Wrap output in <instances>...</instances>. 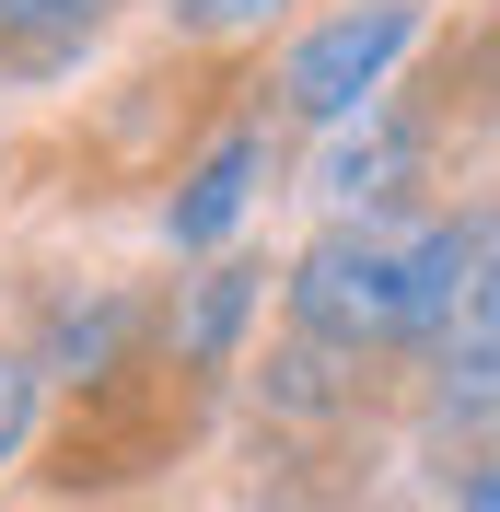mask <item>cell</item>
I'll return each mask as SVG.
<instances>
[{
  "label": "cell",
  "mask_w": 500,
  "mask_h": 512,
  "mask_svg": "<svg viewBox=\"0 0 500 512\" xmlns=\"http://www.w3.org/2000/svg\"><path fill=\"white\" fill-rule=\"evenodd\" d=\"M431 35V12L419 0H338L326 24H303L280 47V105L314 128L361 117V105H384V82H396V59Z\"/></svg>",
  "instance_id": "2"
},
{
  "label": "cell",
  "mask_w": 500,
  "mask_h": 512,
  "mask_svg": "<svg viewBox=\"0 0 500 512\" xmlns=\"http://www.w3.org/2000/svg\"><path fill=\"white\" fill-rule=\"evenodd\" d=\"M291 0H175V24H198V35H256V24H280Z\"/></svg>",
  "instance_id": "8"
},
{
  "label": "cell",
  "mask_w": 500,
  "mask_h": 512,
  "mask_svg": "<svg viewBox=\"0 0 500 512\" xmlns=\"http://www.w3.org/2000/svg\"><path fill=\"white\" fill-rule=\"evenodd\" d=\"M256 187H268V128H256V117H233L210 152L175 175V198H163V233H175V256L233 245V233H245V210H256Z\"/></svg>",
  "instance_id": "3"
},
{
  "label": "cell",
  "mask_w": 500,
  "mask_h": 512,
  "mask_svg": "<svg viewBox=\"0 0 500 512\" xmlns=\"http://www.w3.org/2000/svg\"><path fill=\"white\" fill-rule=\"evenodd\" d=\"M105 35V0H0V70H70Z\"/></svg>",
  "instance_id": "6"
},
{
  "label": "cell",
  "mask_w": 500,
  "mask_h": 512,
  "mask_svg": "<svg viewBox=\"0 0 500 512\" xmlns=\"http://www.w3.org/2000/svg\"><path fill=\"white\" fill-rule=\"evenodd\" d=\"M35 443V361L24 350H0V466Z\"/></svg>",
  "instance_id": "7"
},
{
  "label": "cell",
  "mask_w": 500,
  "mask_h": 512,
  "mask_svg": "<svg viewBox=\"0 0 500 512\" xmlns=\"http://www.w3.org/2000/svg\"><path fill=\"white\" fill-rule=\"evenodd\" d=\"M489 222H396V210H373V222H338L326 245H303V268H291V326H303L314 350H396V338H442V326L466 315V303H489Z\"/></svg>",
  "instance_id": "1"
},
{
  "label": "cell",
  "mask_w": 500,
  "mask_h": 512,
  "mask_svg": "<svg viewBox=\"0 0 500 512\" xmlns=\"http://www.w3.org/2000/svg\"><path fill=\"white\" fill-rule=\"evenodd\" d=\"M256 303H268V268H245V256H221L210 280L187 291V315H175V361L221 373V361H233V338L256 326Z\"/></svg>",
  "instance_id": "5"
},
{
  "label": "cell",
  "mask_w": 500,
  "mask_h": 512,
  "mask_svg": "<svg viewBox=\"0 0 500 512\" xmlns=\"http://www.w3.org/2000/svg\"><path fill=\"white\" fill-rule=\"evenodd\" d=\"M314 187L338 198L349 222L396 210V198L419 187V128H407L396 105H361V117H338V128H326V163H314Z\"/></svg>",
  "instance_id": "4"
}]
</instances>
